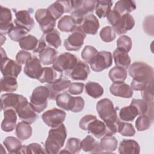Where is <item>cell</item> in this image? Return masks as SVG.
Returning <instances> with one entry per match:
<instances>
[{
	"label": "cell",
	"mask_w": 154,
	"mask_h": 154,
	"mask_svg": "<svg viewBox=\"0 0 154 154\" xmlns=\"http://www.w3.org/2000/svg\"><path fill=\"white\" fill-rule=\"evenodd\" d=\"M128 68L129 74L133 78L131 84L132 90L141 91L153 81V69L147 63L134 62Z\"/></svg>",
	"instance_id": "6da1fadb"
},
{
	"label": "cell",
	"mask_w": 154,
	"mask_h": 154,
	"mask_svg": "<svg viewBox=\"0 0 154 154\" xmlns=\"http://www.w3.org/2000/svg\"><path fill=\"white\" fill-rule=\"evenodd\" d=\"M66 137V128L64 124L55 128H51L45 144L46 153L50 154L58 153L64 146Z\"/></svg>",
	"instance_id": "7a4b0ae2"
},
{
	"label": "cell",
	"mask_w": 154,
	"mask_h": 154,
	"mask_svg": "<svg viewBox=\"0 0 154 154\" xmlns=\"http://www.w3.org/2000/svg\"><path fill=\"white\" fill-rule=\"evenodd\" d=\"M79 128L91 134L97 138L106 134L105 123L98 119L91 114H87L82 117L79 123Z\"/></svg>",
	"instance_id": "3957f363"
},
{
	"label": "cell",
	"mask_w": 154,
	"mask_h": 154,
	"mask_svg": "<svg viewBox=\"0 0 154 154\" xmlns=\"http://www.w3.org/2000/svg\"><path fill=\"white\" fill-rule=\"evenodd\" d=\"M50 91L47 86H38L34 89L30 97V103L38 113L42 112L48 105Z\"/></svg>",
	"instance_id": "277c9868"
},
{
	"label": "cell",
	"mask_w": 154,
	"mask_h": 154,
	"mask_svg": "<svg viewBox=\"0 0 154 154\" xmlns=\"http://www.w3.org/2000/svg\"><path fill=\"white\" fill-rule=\"evenodd\" d=\"M96 109L100 118L103 120L105 123L115 122L119 120L114 104L108 98H104L98 101L96 104Z\"/></svg>",
	"instance_id": "5b68a950"
},
{
	"label": "cell",
	"mask_w": 154,
	"mask_h": 154,
	"mask_svg": "<svg viewBox=\"0 0 154 154\" xmlns=\"http://www.w3.org/2000/svg\"><path fill=\"white\" fill-rule=\"evenodd\" d=\"M77 57L69 52H64L55 58L52 67L58 72L69 75L78 61Z\"/></svg>",
	"instance_id": "8992f818"
},
{
	"label": "cell",
	"mask_w": 154,
	"mask_h": 154,
	"mask_svg": "<svg viewBox=\"0 0 154 154\" xmlns=\"http://www.w3.org/2000/svg\"><path fill=\"white\" fill-rule=\"evenodd\" d=\"M1 72L4 76H12L17 78L22 70V65L14 60L10 59L6 55L2 48H1Z\"/></svg>",
	"instance_id": "52a82bcc"
},
{
	"label": "cell",
	"mask_w": 154,
	"mask_h": 154,
	"mask_svg": "<svg viewBox=\"0 0 154 154\" xmlns=\"http://www.w3.org/2000/svg\"><path fill=\"white\" fill-rule=\"evenodd\" d=\"M35 18L38 23L43 34L54 29L56 25V20L52 16L47 8L37 10L35 13Z\"/></svg>",
	"instance_id": "ba28073f"
},
{
	"label": "cell",
	"mask_w": 154,
	"mask_h": 154,
	"mask_svg": "<svg viewBox=\"0 0 154 154\" xmlns=\"http://www.w3.org/2000/svg\"><path fill=\"white\" fill-rule=\"evenodd\" d=\"M85 37L86 34L79 26H77L64 40V46L66 50L69 51H78L83 45Z\"/></svg>",
	"instance_id": "9c48e42d"
},
{
	"label": "cell",
	"mask_w": 154,
	"mask_h": 154,
	"mask_svg": "<svg viewBox=\"0 0 154 154\" xmlns=\"http://www.w3.org/2000/svg\"><path fill=\"white\" fill-rule=\"evenodd\" d=\"M96 4L95 0H78L76 7L71 13V16L75 19L78 25L88 13L93 11Z\"/></svg>",
	"instance_id": "30bf717a"
},
{
	"label": "cell",
	"mask_w": 154,
	"mask_h": 154,
	"mask_svg": "<svg viewBox=\"0 0 154 154\" xmlns=\"http://www.w3.org/2000/svg\"><path fill=\"white\" fill-rule=\"evenodd\" d=\"M66 117L65 111L57 108L49 109L42 115V119L44 123L51 128H55L63 124Z\"/></svg>",
	"instance_id": "8fae6325"
},
{
	"label": "cell",
	"mask_w": 154,
	"mask_h": 154,
	"mask_svg": "<svg viewBox=\"0 0 154 154\" xmlns=\"http://www.w3.org/2000/svg\"><path fill=\"white\" fill-rule=\"evenodd\" d=\"M28 102L23 96L11 93H5L1 97V109L4 111L8 108H13L15 111L22 104Z\"/></svg>",
	"instance_id": "7c38bea8"
},
{
	"label": "cell",
	"mask_w": 154,
	"mask_h": 154,
	"mask_svg": "<svg viewBox=\"0 0 154 154\" xmlns=\"http://www.w3.org/2000/svg\"><path fill=\"white\" fill-rule=\"evenodd\" d=\"M112 58L110 52L102 51L98 52L93 61L90 63L91 69L96 72H100L108 69L112 65Z\"/></svg>",
	"instance_id": "4fadbf2b"
},
{
	"label": "cell",
	"mask_w": 154,
	"mask_h": 154,
	"mask_svg": "<svg viewBox=\"0 0 154 154\" xmlns=\"http://www.w3.org/2000/svg\"><path fill=\"white\" fill-rule=\"evenodd\" d=\"M43 67L40 60L36 56H32L25 63L23 72L29 78L37 79Z\"/></svg>",
	"instance_id": "5bb4252c"
},
{
	"label": "cell",
	"mask_w": 154,
	"mask_h": 154,
	"mask_svg": "<svg viewBox=\"0 0 154 154\" xmlns=\"http://www.w3.org/2000/svg\"><path fill=\"white\" fill-rule=\"evenodd\" d=\"M78 26L85 34L95 35L97 32L100 25L97 18L93 14H88L82 19Z\"/></svg>",
	"instance_id": "9a60e30c"
},
{
	"label": "cell",
	"mask_w": 154,
	"mask_h": 154,
	"mask_svg": "<svg viewBox=\"0 0 154 154\" xmlns=\"http://www.w3.org/2000/svg\"><path fill=\"white\" fill-rule=\"evenodd\" d=\"M19 119L29 124L34 123L37 118V112L34 109L30 102H26L16 110Z\"/></svg>",
	"instance_id": "2e32d148"
},
{
	"label": "cell",
	"mask_w": 154,
	"mask_h": 154,
	"mask_svg": "<svg viewBox=\"0 0 154 154\" xmlns=\"http://www.w3.org/2000/svg\"><path fill=\"white\" fill-rule=\"evenodd\" d=\"M16 19L14 23L16 26H20L29 32L34 27L35 23L30 13L26 10L15 11Z\"/></svg>",
	"instance_id": "e0dca14e"
},
{
	"label": "cell",
	"mask_w": 154,
	"mask_h": 154,
	"mask_svg": "<svg viewBox=\"0 0 154 154\" xmlns=\"http://www.w3.org/2000/svg\"><path fill=\"white\" fill-rule=\"evenodd\" d=\"M90 70L88 64L81 60H78L69 76L75 81H85L90 74Z\"/></svg>",
	"instance_id": "ac0fdd59"
},
{
	"label": "cell",
	"mask_w": 154,
	"mask_h": 154,
	"mask_svg": "<svg viewBox=\"0 0 154 154\" xmlns=\"http://www.w3.org/2000/svg\"><path fill=\"white\" fill-rule=\"evenodd\" d=\"M14 26L12 22V14L11 10L1 5L0 13V34L2 35L8 34L10 29Z\"/></svg>",
	"instance_id": "d6986e66"
},
{
	"label": "cell",
	"mask_w": 154,
	"mask_h": 154,
	"mask_svg": "<svg viewBox=\"0 0 154 154\" xmlns=\"http://www.w3.org/2000/svg\"><path fill=\"white\" fill-rule=\"evenodd\" d=\"M134 25L135 20L134 17L130 14H125L120 16L118 22L112 28L116 34L120 35L131 30Z\"/></svg>",
	"instance_id": "ffe728a7"
},
{
	"label": "cell",
	"mask_w": 154,
	"mask_h": 154,
	"mask_svg": "<svg viewBox=\"0 0 154 154\" xmlns=\"http://www.w3.org/2000/svg\"><path fill=\"white\" fill-rule=\"evenodd\" d=\"M17 112L13 108L4 110V119L1 123V129L4 132H11L16 127Z\"/></svg>",
	"instance_id": "44dd1931"
},
{
	"label": "cell",
	"mask_w": 154,
	"mask_h": 154,
	"mask_svg": "<svg viewBox=\"0 0 154 154\" xmlns=\"http://www.w3.org/2000/svg\"><path fill=\"white\" fill-rule=\"evenodd\" d=\"M110 93L114 96L123 98H130L133 95V90L124 82H113L109 87Z\"/></svg>",
	"instance_id": "7402d4cb"
},
{
	"label": "cell",
	"mask_w": 154,
	"mask_h": 154,
	"mask_svg": "<svg viewBox=\"0 0 154 154\" xmlns=\"http://www.w3.org/2000/svg\"><path fill=\"white\" fill-rule=\"evenodd\" d=\"M70 84L71 81L69 79L63 78V77L51 84H48L46 86L50 91L49 99H55L56 97L61 93V91L69 88Z\"/></svg>",
	"instance_id": "603a6c76"
},
{
	"label": "cell",
	"mask_w": 154,
	"mask_h": 154,
	"mask_svg": "<svg viewBox=\"0 0 154 154\" xmlns=\"http://www.w3.org/2000/svg\"><path fill=\"white\" fill-rule=\"evenodd\" d=\"M63 77V73L57 71L52 67H43L42 73L37 79L41 83L51 84Z\"/></svg>",
	"instance_id": "cb8c5ba5"
},
{
	"label": "cell",
	"mask_w": 154,
	"mask_h": 154,
	"mask_svg": "<svg viewBox=\"0 0 154 154\" xmlns=\"http://www.w3.org/2000/svg\"><path fill=\"white\" fill-rule=\"evenodd\" d=\"M81 149L85 152L91 153H103L99 143L91 135H87L81 141Z\"/></svg>",
	"instance_id": "d4e9b609"
},
{
	"label": "cell",
	"mask_w": 154,
	"mask_h": 154,
	"mask_svg": "<svg viewBox=\"0 0 154 154\" xmlns=\"http://www.w3.org/2000/svg\"><path fill=\"white\" fill-rule=\"evenodd\" d=\"M131 104L136 108L138 115L147 114L153 118V102H147L143 99H133Z\"/></svg>",
	"instance_id": "484cf974"
},
{
	"label": "cell",
	"mask_w": 154,
	"mask_h": 154,
	"mask_svg": "<svg viewBox=\"0 0 154 154\" xmlns=\"http://www.w3.org/2000/svg\"><path fill=\"white\" fill-rule=\"evenodd\" d=\"M119 152L121 154H138L140 152V147L136 141L125 139L120 143Z\"/></svg>",
	"instance_id": "4316f807"
},
{
	"label": "cell",
	"mask_w": 154,
	"mask_h": 154,
	"mask_svg": "<svg viewBox=\"0 0 154 154\" xmlns=\"http://www.w3.org/2000/svg\"><path fill=\"white\" fill-rule=\"evenodd\" d=\"M58 28L62 32H72L78 26L75 19L71 15L63 16L58 22Z\"/></svg>",
	"instance_id": "83f0119b"
},
{
	"label": "cell",
	"mask_w": 154,
	"mask_h": 154,
	"mask_svg": "<svg viewBox=\"0 0 154 154\" xmlns=\"http://www.w3.org/2000/svg\"><path fill=\"white\" fill-rule=\"evenodd\" d=\"M113 58L116 66L125 69L129 67L131 60L127 52L116 49L113 52Z\"/></svg>",
	"instance_id": "f1b7e54d"
},
{
	"label": "cell",
	"mask_w": 154,
	"mask_h": 154,
	"mask_svg": "<svg viewBox=\"0 0 154 154\" xmlns=\"http://www.w3.org/2000/svg\"><path fill=\"white\" fill-rule=\"evenodd\" d=\"M117 140L112 135H105L100 141V146L103 152L111 153L117 147Z\"/></svg>",
	"instance_id": "f546056e"
},
{
	"label": "cell",
	"mask_w": 154,
	"mask_h": 154,
	"mask_svg": "<svg viewBox=\"0 0 154 154\" xmlns=\"http://www.w3.org/2000/svg\"><path fill=\"white\" fill-rule=\"evenodd\" d=\"M40 39L43 40L48 46H52L55 48H58L61 45L60 32L55 29L52 31L43 34Z\"/></svg>",
	"instance_id": "4dcf8cb0"
},
{
	"label": "cell",
	"mask_w": 154,
	"mask_h": 154,
	"mask_svg": "<svg viewBox=\"0 0 154 154\" xmlns=\"http://www.w3.org/2000/svg\"><path fill=\"white\" fill-rule=\"evenodd\" d=\"M136 9V4L133 1L120 0L118 1L113 8L116 12L120 15L125 14H129L134 10Z\"/></svg>",
	"instance_id": "1f68e13d"
},
{
	"label": "cell",
	"mask_w": 154,
	"mask_h": 154,
	"mask_svg": "<svg viewBox=\"0 0 154 154\" xmlns=\"http://www.w3.org/2000/svg\"><path fill=\"white\" fill-rule=\"evenodd\" d=\"M32 129L30 124L25 122H19L16 127V135L22 141L26 140L32 135Z\"/></svg>",
	"instance_id": "d6a6232c"
},
{
	"label": "cell",
	"mask_w": 154,
	"mask_h": 154,
	"mask_svg": "<svg viewBox=\"0 0 154 154\" xmlns=\"http://www.w3.org/2000/svg\"><path fill=\"white\" fill-rule=\"evenodd\" d=\"M57 55V51L55 49L47 46L39 53V60L43 65H50L54 62Z\"/></svg>",
	"instance_id": "836d02e7"
},
{
	"label": "cell",
	"mask_w": 154,
	"mask_h": 154,
	"mask_svg": "<svg viewBox=\"0 0 154 154\" xmlns=\"http://www.w3.org/2000/svg\"><path fill=\"white\" fill-rule=\"evenodd\" d=\"M112 5V1L109 0L96 1L95 5V12L99 18H103L107 16L111 11V8Z\"/></svg>",
	"instance_id": "e575fe53"
},
{
	"label": "cell",
	"mask_w": 154,
	"mask_h": 154,
	"mask_svg": "<svg viewBox=\"0 0 154 154\" xmlns=\"http://www.w3.org/2000/svg\"><path fill=\"white\" fill-rule=\"evenodd\" d=\"M1 91L12 93L17 88V82L16 78L12 76H4L1 79Z\"/></svg>",
	"instance_id": "d590c367"
},
{
	"label": "cell",
	"mask_w": 154,
	"mask_h": 154,
	"mask_svg": "<svg viewBox=\"0 0 154 154\" xmlns=\"http://www.w3.org/2000/svg\"><path fill=\"white\" fill-rule=\"evenodd\" d=\"M85 89L86 93L94 99L99 98L103 94V87L96 82L89 81L87 82Z\"/></svg>",
	"instance_id": "8d00e7d4"
},
{
	"label": "cell",
	"mask_w": 154,
	"mask_h": 154,
	"mask_svg": "<svg viewBox=\"0 0 154 154\" xmlns=\"http://www.w3.org/2000/svg\"><path fill=\"white\" fill-rule=\"evenodd\" d=\"M138 115L137 109L131 104L129 106L123 107L119 112L120 119L125 122H132Z\"/></svg>",
	"instance_id": "74e56055"
},
{
	"label": "cell",
	"mask_w": 154,
	"mask_h": 154,
	"mask_svg": "<svg viewBox=\"0 0 154 154\" xmlns=\"http://www.w3.org/2000/svg\"><path fill=\"white\" fill-rule=\"evenodd\" d=\"M3 144L10 153H18L22 145V141L14 137H7L3 141Z\"/></svg>",
	"instance_id": "f35d334b"
},
{
	"label": "cell",
	"mask_w": 154,
	"mask_h": 154,
	"mask_svg": "<svg viewBox=\"0 0 154 154\" xmlns=\"http://www.w3.org/2000/svg\"><path fill=\"white\" fill-rule=\"evenodd\" d=\"M108 76L113 82H124L127 77L126 69L115 66L109 70Z\"/></svg>",
	"instance_id": "ab89813d"
},
{
	"label": "cell",
	"mask_w": 154,
	"mask_h": 154,
	"mask_svg": "<svg viewBox=\"0 0 154 154\" xmlns=\"http://www.w3.org/2000/svg\"><path fill=\"white\" fill-rule=\"evenodd\" d=\"M38 42V40L35 37L29 34L23 37L19 42V45L20 47L24 51H33L36 48Z\"/></svg>",
	"instance_id": "60d3db41"
},
{
	"label": "cell",
	"mask_w": 154,
	"mask_h": 154,
	"mask_svg": "<svg viewBox=\"0 0 154 154\" xmlns=\"http://www.w3.org/2000/svg\"><path fill=\"white\" fill-rule=\"evenodd\" d=\"M81 140L76 138H70L67 140L65 149L60 153H78L81 151Z\"/></svg>",
	"instance_id": "b9f144b4"
},
{
	"label": "cell",
	"mask_w": 154,
	"mask_h": 154,
	"mask_svg": "<svg viewBox=\"0 0 154 154\" xmlns=\"http://www.w3.org/2000/svg\"><path fill=\"white\" fill-rule=\"evenodd\" d=\"M153 118L147 115H140L135 121V127L138 131H144L148 129L153 122Z\"/></svg>",
	"instance_id": "7bdbcfd3"
},
{
	"label": "cell",
	"mask_w": 154,
	"mask_h": 154,
	"mask_svg": "<svg viewBox=\"0 0 154 154\" xmlns=\"http://www.w3.org/2000/svg\"><path fill=\"white\" fill-rule=\"evenodd\" d=\"M47 10L55 20L60 18L65 13V8L62 1H55L49 6Z\"/></svg>",
	"instance_id": "ee69618b"
},
{
	"label": "cell",
	"mask_w": 154,
	"mask_h": 154,
	"mask_svg": "<svg viewBox=\"0 0 154 154\" xmlns=\"http://www.w3.org/2000/svg\"><path fill=\"white\" fill-rule=\"evenodd\" d=\"M28 32V31L25 29L15 25L8 32V35L11 40L19 42L23 37L27 35Z\"/></svg>",
	"instance_id": "f6af8a7d"
},
{
	"label": "cell",
	"mask_w": 154,
	"mask_h": 154,
	"mask_svg": "<svg viewBox=\"0 0 154 154\" xmlns=\"http://www.w3.org/2000/svg\"><path fill=\"white\" fill-rule=\"evenodd\" d=\"M117 132L123 136L133 137L135 134V130L131 123L124 122L119 120L117 124Z\"/></svg>",
	"instance_id": "bcb514c9"
},
{
	"label": "cell",
	"mask_w": 154,
	"mask_h": 154,
	"mask_svg": "<svg viewBox=\"0 0 154 154\" xmlns=\"http://www.w3.org/2000/svg\"><path fill=\"white\" fill-rule=\"evenodd\" d=\"M72 96L67 92H64L59 94L55 98L56 104L60 108L69 111V105Z\"/></svg>",
	"instance_id": "7dc6e473"
},
{
	"label": "cell",
	"mask_w": 154,
	"mask_h": 154,
	"mask_svg": "<svg viewBox=\"0 0 154 154\" xmlns=\"http://www.w3.org/2000/svg\"><path fill=\"white\" fill-rule=\"evenodd\" d=\"M132 45V40L131 37L126 35H121L117 40V49L127 53L131 51Z\"/></svg>",
	"instance_id": "c3c4849f"
},
{
	"label": "cell",
	"mask_w": 154,
	"mask_h": 154,
	"mask_svg": "<svg viewBox=\"0 0 154 154\" xmlns=\"http://www.w3.org/2000/svg\"><path fill=\"white\" fill-rule=\"evenodd\" d=\"M46 153L41 145L37 143H31L28 146H22L18 153Z\"/></svg>",
	"instance_id": "681fc988"
},
{
	"label": "cell",
	"mask_w": 154,
	"mask_h": 154,
	"mask_svg": "<svg viewBox=\"0 0 154 154\" xmlns=\"http://www.w3.org/2000/svg\"><path fill=\"white\" fill-rule=\"evenodd\" d=\"M97 50L93 46L87 45L81 52V57L87 63H90L97 54Z\"/></svg>",
	"instance_id": "f907efd6"
},
{
	"label": "cell",
	"mask_w": 154,
	"mask_h": 154,
	"mask_svg": "<svg viewBox=\"0 0 154 154\" xmlns=\"http://www.w3.org/2000/svg\"><path fill=\"white\" fill-rule=\"evenodd\" d=\"M100 37L104 42H111L116 37V33L112 26H106L103 27L100 31Z\"/></svg>",
	"instance_id": "816d5d0a"
},
{
	"label": "cell",
	"mask_w": 154,
	"mask_h": 154,
	"mask_svg": "<svg viewBox=\"0 0 154 154\" xmlns=\"http://www.w3.org/2000/svg\"><path fill=\"white\" fill-rule=\"evenodd\" d=\"M84 105L85 102L82 97L80 96H72L69 105V111L73 112H79L84 109Z\"/></svg>",
	"instance_id": "f5cc1de1"
},
{
	"label": "cell",
	"mask_w": 154,
	"mask_h": 154,
	"mask_svg": "<svg viewBox=\"0 0 154 154\" xmlns=\"http://www.w3.org/2000/svg\"><path fill=\"white\" fill-rule=\"evenodd\" d=\"M141 97L144 100L147 102H153V81L141 90Z\"/></svg>",
	"instance_id": "db71d44e"
},
{
	"label": "cell",
	"mask_w": 154,
	"mask_h": 154,
	"mask_svg": "<svg viewBox=\"0 0 154 154\" xmlns=\"http://www.w3.org/2000/svg\"><path fill=\"white\" fill-rule=\"evenodd\" d=\"M84 84L82 82H73L71 83L68 88L67 91L72 95H79L83 92Z\"/></svg>",
	"instance_id": "11a10c76"
},
{
	"label": "cell",
	"mask_w": 154,
	"mask_h": 154,
	"mask_svg": "<svg viewBox=\"0 0 154 154\" xmlns=\"http://www.w3.org/2000/svg\"><path fill=\"white\" fill-rule=\"evenodd\" d=\"M32 57L31 54L24 51V50H20L19 51L17 54L16 55V62L20 64H25L26 61Z\"/></svg>",
	"instance_id": "9f6ffc18"
},
{
	"label": "cell",
	"mask_w": 154,
	"mask_h": 154,
	"mask_svg": "<svg viewBox=\"0 0 154 154\" xmlns=\"http://www.w3.org/2000/svg\"><path fill=\"white\" fill-rule=\"evenodd\" d=\"M122 15L119 14L117 12H116L113 9L110 11V12L107 15V19L108 22L112 25V27L114 26L116 23L118 22L120 16Z\"/></svg>",
	"instance_id": "6f0895ef"
},
{
	"label": "cell",
	"mask_w": 154,
	"mask_h": 154,
	"mask_svg": "<svg viewBox=\"0 0 154 154\" xmlns=\"http://www.w3.org/2000/svg\"><path fill=\"white\" fill-rule=\"evenodd\" d=\"M47 46H48L46 43L42 40V39H40L38 42V45L36 47V48L33 51V52L34 53H40L41 51H42L44 49H45Z\"/></svg>",
	"instance_id": "680465c9"
}]
</instances>
